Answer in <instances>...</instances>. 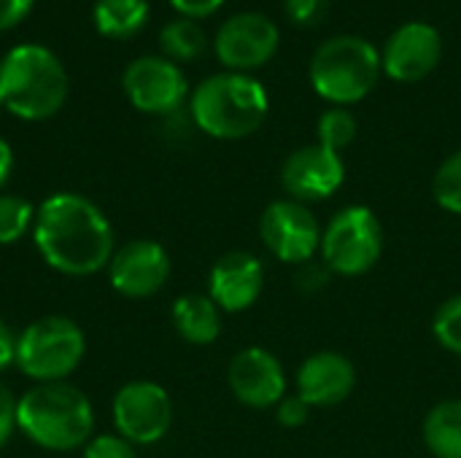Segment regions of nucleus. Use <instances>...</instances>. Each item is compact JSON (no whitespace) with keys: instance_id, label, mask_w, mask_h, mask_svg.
Segmentation results:
<instances>
[{"instance_id":"39448f33","label":"nucleus","mask_w":461,"mask_h":458,"mask_svg":"<svg viewBox=\"0 0 461 458\" xmlns=\"http://www.w3.org/2000/svg\"><path fill=\"white\" fill-rule=\"evenodd\" d=\"M381 70V51L362 35H332L311 57L316 94L338 108L365 100L375 89Z\"/></svg>"},{"instance_id":"2f4dec72","label":"nucleus","mask_w":461,"mask_h":458,"mask_svg":"<svg viewBox=\"0 0 461 458\" xmlns=\"http://www.w3.org/2000/svg\"><path fill=\"white\" fill-rule=\"evenodd\" d=\"M16 364V335L8 329L5 321H0V373Z\"/></svg>"},{"instance_id":"a211bd4d","label":"nucleus","mask_w":461,"mask_h":458,"mask_svg":"<svg viewBox=\"0 0 461 458\" xmlns=\"http://www.w3.org/2000/svg\"><path fill=\"white\" fill-rule=\"evenodd\" d=\"M173 327L181 340L192 346H211L221 335V310L208 294H184L170 310Z\"/></svg>"},{"instance_id":"dca6fc26","label":"nucleus","mask_w":461,"mask_h":458,"mask_svg":"<svg viewBox=\"0 0 461 458\" xmlns=\"http://www.w3.org/2000/svg\"><path fill=\"white\" fill-rule=\"evenodd\" d=\"M265 292V265L249 251L219 256L208 273V297L224 313L249 310Z\"/></svg>"},{"instance_id":"393cba45","label":"nucleus","mask_w":461,"mask_h":458,"mask_svg":"<svg viewBox=\"0 0 461 458\" xmlns=\"http://www.w3.org/2000/svg\"><path fill=\"white\" fill-rule=\"evenodd\" d=\"M432 332L446 351L461 356V294L440 305V310L435 313V321H432Z\"/></svg>"},{"instance_id":"5701e85b","label":"nucleus","mask_w":461,"mask_h":458,"mask_svg":"<svg viewBox=\"0 0 461 458\" xmlns=\"http://www.w3.org/2000/svg\"><path fill=\"white\" fill-rule=\"evenodd\" d=\"M316 135H319V143L324 148H332V151H343L354 143L357 138V119L348 108H330L321 113L319 119V127H316Z\"/></svg>"},{"instance_id":"7c9ffc66","label":"nucleus","mask_w":461,"mask_h":458,"mask_svg":"<svg viewBox=\"0 0 461 458\" xmlns=\"http://www.w3.org/2000/svg\"><path fill=\"white\" fill-rule=\"evenodd\" d=\"M170 5L186 19H203L216 13L224 5V0H170Z\"/></svg>"},{"instance_id":"7ed1b4c3","label":"nucleus","mask_w":461,"mask_h":458,"mask_svg":"<svg viewBox=\"0 0 461 458\" xmlns=\"http://www.w3.org/2000/svg\"><path fill=\"white\" fill-rule=\"evenodd\" d=\"M68 100L62 59L38 43H19L0 59V103L24 121L51 119Z\"/></svg>"},{"instance_id":"0eeeda50","label":"nucleus","mask_w":461,"mask_h":458,"mask_svg":"<svg viewBox=\"0 0 461 458\" xmlns=\"http://www.w3.org/2000/svg\"><path fill=\"white\" fill-rule=\"evenodd\" d=\"M321 259L324 267L357 278L370 273L384 251V229L367 205H346L332 216L327 229L321 232Z\"/></svg>"},{"instance_id":"72a5a7b5","label":"nucleus","mask_w":461,"mask_h":458,"mask_svg":"<svg viewBox=\"0 0 461 458\" xmlns=\"http://www.w3.org/2000/svg\"><path fill=\"white\" fill-rule=\"evenodd\" d=\"M0 111H3V103H0Z\"/></svg>"},{"instance_id":"f03ea898","label":"nucleus","mask_w":461,"mask_h":458,"mask_svg":"<svg viewBox=\"0 0 461 458\" xmlns=\"http://www.w3.org/2000/svg\"><path fill=\"white\" fill-rule=\"evenodd\" d=\"M16 429L51 454L81 451L95 437V410L89 397L62 383H38L16 402Z\"/></svg>"},{"instance_id":"c85d7f7f","label":"nucleus","mask_w":461,"mask_h":458,"mask_svg":"<svg viewBox=\"0 0 461 458\" xmlns=\"http://www.w3.org/2000/svg\"><path fill=\"white\" fill-rule=\"evenodd\" d=\"M16 402L14 391L0 381V451L16 435Z\"/></svg>"},{"instance_id":"f8f14e48","label":"nucleus","mask_w":461,"mask_h":458,"mask_svg":"<svg viewBox=\"0 0 461 458\" xmlns=\"http://www.w3.org/2000/svg\"><path fill=\"white\" fill-rule=\"evenodd\" d=\"M170 278V254L157 240H130L108 262V283L127 300L154 297Z\"/></svg>"},{"instance_id":"bb28decb","label":"nucleus","mask_w":461,"mask_h":458,"mask_svg":"<svg viewBox=\"0 0 461 458\" xmlns=\"http://www.w3.org/2000/svg\"><path fill=\"white\" fill-rule=\"evenodd\" d=\"M284 11L300 27H316L330 11V0H284Z\"/></svg>"},{"instance_id":"f257e3e1","label":"nucleus","mask_w":461,"mask_h":458,"mask_svg":"<svg viewBox=\"0 0 461 458\" xmlns=\"http://www.w3.org/2000/svg\"><path fill=\"white\" fill-rule=\"evenodd\" d=\"M32 243L41 259L68 275L89 278L113 256V227L103 208L84 194L57 192L35 208Z\"/></svg>"},{"instance_id":"2eb2a0df","label":"nucleus","mask_w":461,"mask_h":458,"mask_svg":"<svg viewBox=\"0 0 461 458\" xmlns=\"http://www.w3.org/2000/svg\"><path fill=\"white\" fill-rule=\"evenodd\" d=\"M227 383L235 400L254 410H267L286 397V373L281 362L265 348H243L232 356Z\"/></svg>"},{"instance_id":"c756f323","label":"nucleus","mask_w":461,"mask_h":458,"mask_svg":"<svg viewBox=\"0 0 461 458\" xmlns=\"http://www.w3.org/2000/svg\"><path fill=\"white\" fill-rule=\"evenodd\" d=\"M35 0H0V32L16 27L30 11Z\"/></svg>"},{"instance_id":"aec40b11","label":"nucleus","mask_w":461,"mask_h":458,"mask_svg":"<svg viewBox=\"0 0 461 458\" xmlns=\"http://www.w3.org/2000/svg\"><path fill=\"white\" fill-rule=\"evenodd\" d=\"M92 19L97 32L105 38H132L149 22V0H97Z\"/></svg>"},{"instance_id":"20e7f679","label":"nucleus","mask_w":461,"mask_h":458,"mask_svg":"<svg viewBox=\"0 0 461 458\" xmlns=\"http://www.w3.org/2000/svg\"><path fill=\"white\" fill-rule=\"evenodd\" d=\"M194 124L219 140H240L254 135L270 111V97L262 81L249 73L208 76L189 100Z\"/></svg>"},{"instance_id":"473e14b6","label":"nucleus","mask_w":461,"mask_h":458,"mask_svg":"<svg viewBox=\"0 0 461 458\" xmlns=\"http://www.w3.org/2000/svg\"><path fill=\"white\" fill-rule=\"evenodd\" d=\"M11 170H14V148L0 138V189L11 178Z\"/></svg>"},{"instance_id":"423d86ee","label":"nucleus","mask_w":461,"mask_h":458,"mask_svg":"<svg viewBox=\"0 0 461 458\" xmlns=\"http://www.w3.org/2000/svg\"><path fill=\"white\" fill-rule=\"evenodd\" d=\"M86 356L81 327L65 316L30 321L16 337V367L35 383L68 381Z\"/></svg>"},{"instance_id":"cd10ccee","label":"nucleus","mask_w":461,"mask_h":458,"mask_svg":"<svg viewBox=\"0 0 461 458\" xmlns=\"http://www.w3.org/2000/svg\"><path fill=\"white\" fill-rule=\"evenodd\" d=\"M308 416H311V405H308L300 394L284 397V400L278 402V410H276L278 424H281V427H286V429H297V427H303V424L308 421Z\"/></svg>"},{"instance_id":"9b49d317","label":"nucleus","mask_w":461,"mask_h":458,"mask_svg":"<svg viewBox=\"0 0 461 458\" xmlns=\"http://www.w3.org/2000/svg\"><path fill=\"white\" fill-rule=\"evenodd\" d=\"M122 86H124L127 100L138 111L154 113V116L178 111L189 92V84L181 67L170 62L167 57H151V54L138 57L127 65L122 76Z\"/></svg>"},{"instance_id":"6ab92c4d","label":"nucleus","mask_w":461,"mask_h":458,"mask_svg":"<svg viewBox=\"0 0 461 458\" xmlns=\"http://www.w3.org/2000/svg\"><path fill=\"white\" fill-rule=\"evenodd\" d=\"M421 435L435 458H461V400L435 405L424 418Z\"/></svg>"},{"instance_id":"f3484780","label":"nucleus","mask_w":461,"mask_h":458,"mask_svg":"<svg viewBox=\"0 0 461 458\" xmlns=\"http://www.w3.org/2000/svg\"><path fill=\"white\" fill-rule=\"evenodd\" d=\"M357 386L354 362L338 351L311 354L297 370V394L311 408H332L351 397Z\"/></svg>"},{"instance_id":"412c9836","label":"nucleus","mask_w":461,"mask_h":458,"mask_svg":"<svg viewBox=\"0 0 461 458\" xmlns=\"http://www.w3.org/2000/svg\"><path fill=\"white\" fill-rule=\"evenodd\" d=\"M208 46L205 30L197 24V19H186L178 16L173 22H167L159 32V49L170 62H194L197 57H203Z\"/></svg>"},{"instance_id":"1a4fd4ad","label":"nucleus","mask_w":461,"mask_h":458,"mask_svg":"<svg viewBox=\"0 0 461 458\" xmlns=\"http://www.w3.org/2000/svg\"><path fill=\"white\" fill-rule=\"evenodd\" d=\"M259 238L265 248L286 265H308L321 248V229L305 202L276 200L262 211Z\"/></svg>"},{"instance_id":"b1692460","label":"nucleus","mask_w":461,"mask_h":458,"mask_svg":"<svg viewBox=\"0 0 461 458\" xmlns=\"http://www.w3.org/2000/svg\"><path fill=\"white\" fill-rule=\"evenodd\" d=\"M432 194L438 205L448 213L461 216V151L451 154L435 173Z\"/></svg>"},{"instance_id":"ddd939ff","label":"nucleus","mask_w":461,"mask_h":458,"mask_svg":"<svg viewBox=\"0 0 461 458\" xmlns=\"http://www.w3.org/2000/svg\"><path fill=\"white\" fill-rule=\"evenodd\" d=\"M346 181L343 157L321 143L292 151L281 165V186L297 202H321L332 197Z\"/></svg>"},{"instance_id":"4468645a","label":"nucleus","mask_w":461,"mask_h":458,"mask_svg":"<svg viewBox=\"0 0 461 458\" xmlns=\"http://www.w3.org/2000/svg\"><path fill=\"white\" fill-rule=\"evenodd\" d=\"M440 57L443 38L438 27L427 22H408L389 35L381 51V67L400 84H416L440 65Z\"/></svg>"},{"instance_id":"9d476101","label":"nucleus","mask_w":461,"mask_h":458,"mask_svg":"<svg viewBox=\"0 0 461 458\" xmlns=\"http://www.w3.org/2000/svg\"><path fill=\"white\" fill-rule=\"evenodd\" d=\"M278 27L259 11H243L230 16L213 40L216 57L232 73H249L267 65L278 51Z\"/></svg>"},{"instance_id":"a878e982","label":"nucleus","mask_w":461,"mask_h":458,"mask_svg":"<svg viewBox=\"0 0 461 458\" xmlns=\"http://www.w3.org/2000/svg\"><path fill=\"white\" fill-rule=\"evenodd\" d=\"M81 458H138V454L132 443H127L113 432V435H95L81 448Z\"/></svg>"},{"instance_id":"6e6552de","label":"nucleus","mask_w":461,"mask_h":458,"mask_svg":"<svg viewBox=\"0 0 461 458\" xmlns=\"http://www.w3.org/2000/svg\"><path fill=\"white\" fill-rule=\"evenodd\" d=\"M111 418L116 435L127 443L154 445L173 427V402L159 383L130 381L113 394Z\"/></svg>"},{"instance_id":"4be33fe9","label":"nucleus","mask_w":461,"mask_h":458,"mask_svg":"<svg viewBox=\"0 0 461 458\" xmlns=\"http://www.w3.org/2000/svg\"><path fill=\"white\" fill-rule=\"evenodd\" d=\"M35 221V208L19 194H0V246L22 240Z\"/></svg>"}]
</instances>
